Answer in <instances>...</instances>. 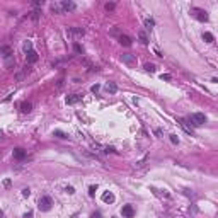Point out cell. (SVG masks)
<instances>
[{"instance_id":"obj_12","label":"cell","mask_w":218,"mask_h":218,"mask_svg":"<svg viewBox=\"0 0 218 218\" xmlns=\"http://www.w3.org/2000/svg\"><path fill=\"white\" fill-rule=\"evenodd\" d=\"M104 89L108 90L109 94H114L116 90H118V85H116L114 82H108V84H106V87H104Z\"/></svg>"},{"instance_id":"obj_2","label":"cell","mask_w":218,"mask_h":218,"mask_svg":"<svg viewBox=\"0 0 218 218\" xmlns=\"http://www.w3.org/2000/svg\"><path fill=\"white\" fill-rule=\"evenodd\" d=\"M191 14H193L198 20H201V22H206V20H208V12H206V10H203V9L193 7V9H191Z\"/></svg>"},{"instance_id":"obj_16","label":"cell","mask_w":218,"mask_h":218,"mask_svg":"<svg viewBox=\"0 0 218 218\" xmlns=\"http://www.w3.org/2000/svg\"><path fill=\"white\" fill-rule=\"evenodd\" d=\"M78 101H80V95H77V94L67 97V104H75V102H78Z\"/></svg>"},{"instance_id":"obj_8","label":"cell","mask_w":218,"mask_h":218,"mask_svg":"<svg viewBox=\"0 0 218 218\" xmlns=\"http://www.w3.org/2000/svg\"><path fill=\"white\" fill-rule=\"evenodd\" d=\"M26 61L27 63H36L38 61V53L34 49H31L29 53H26Z\"/></svg>"},{"instance_id":"obj_35","label":"cell","mask_w":218,"mask_h":218,"mask_svg":"<svg viewBox=\"0 0 218 218\" xmlns=\"http://www.w3.org/2000/svg\"><path fill=\"white\" fill-rule=\"evenodd\" d=\"M2 217H4V211L0 210V218H2Z\"/></svg>"},{"instance_id":"obj_14","label":"cell","mask_w":218,"mask_h":218,"mask_svg":"<svg viewBox=\"0 0 218 218\" xmlns=\"http://www.w3.org/2000/svg\"><path fill=\"white\" fill-rule=\"evenodd\" d=\"M20 111H22V113H31V111H33V104H31V102H22V104H20Z\"/></svg>"},{"instance_id":"obj_13","label":"cell","mask_w":218,"mask_h":218,"mask_svg":"<svg viewBox=\"0 0 218 218\" xmlns=\"http://www.w3.org/2000/svg\"><path fill=\"white\" fill-rule=\"evenodd\" d=\"M102 201H104V203H113V201H114V194H113V193H104V194H102Z\"/></svg>"},{"instance_id":"obj_22","label":"cell","mask_w":218,"mask_h":218,"mask_svg":"<svg viewBox=\"0 0 218 218\" xmlns=\"http://www.w3.org/2000/svg\"><path fill=\"white\" fill-rule=\"evenodd\" d=\"M145 70H147V72H155V67H153L152 63H147V65H145Z\"/></svg>"},{"instance_id":"obj_30","label":"cell","mask_w":218,"mask_h":218,"mask_svg":"<svg viewBox=\"0 0 218 218\" xmlns=\"http://www.w3.org/2000/svg\"><path fill=\"white\" fill-rule=\"evenodd\" d=\"M114 9V4H106V10H113Z\"/></svg>"},{"instance_id":"obj_15","label":"cell","mask_w":218,"mask_h":218,"mask_svg":"<svg viewBox=\"0 0 218 218\" xmlns=\"http://www.w3.org/2000/svg\"><path fill=\"white\" fill-rule=\"evenodd\" d=\"M51 10H53L54 14H63V9H61V4H60V2H54V4H51Z\"/></svg>"},{"instance_id":"obj_18","label":"cell","mask_w":218,"mask_h":218,"mask_svg":"<svg viewBox=\"0 0 218 218\" xmlns=\"http://www.w3.org/2000/svg\"><path fill=\"white\" fill-rule=\"evenodd\" d=\"M203 39L206 41V43H213V41H215V36H213L211 33H204L203 34Z\"/></svg>"},{"instance_id":"obj_29","label":"cell","mask_w":218,"mask_h":218,"mask_svg":"<svg viewBox=\"0 0 218 218\" xmlns=\"http://www.w3.org/2000/svg\"><path fill=\"white\" fill-rule=\"evenodd\" d=\"M65 191H67L68 194H73V193H75V189H73V187H72V186H68V187H67V189H65Z\"/></svg>"},{"instance_id":"obj_31","label":"cell","mask_w":218,"mask_h":218,"mask_svg":"<svg viewBox=\"0 0 218 218\" xmlns=\"http://www.w3.org/2000/svg\"><path fill=\"white\" fill-rule=\"evenodd\" d=\"M22 218H33V211H27V213H24V217Z\"/></svg>"},{"instance_id":"obj_17","label":"cell","mask_w":218,"mask_h":218,"mask_svg":"<svg viewBox=\"0 0 218 218\" xmlns=\"http://www.w3.org/2000/svg\"><path fill=\"white\" fill-rule=\"evenodd\" d=\"M138 38H140V43H142V44H148V38H147L145 31H140V33H138Z\"/></svg>"},{"instance_id":"obj_1","label":"cell","mask_w":218,"mask_h":218,"mask_svg":"<svg viewBox=\"0 0 218 218\" xmlns=\"http://www.w3.org/2000/svg\"><path fill=\"white\" fill-rule=\"evenodd\" d=\"M51 204H53V201H51L49 196H41L39 201H38V208L41 211H49L51 210Z\"/></svg>"},{"instance_id":"obj_6","label":"cell","mask_w":218,"mask_h":218,"mask_svg":"<svg viewBox=\"0 0 218 218\" xmlns=\"http://www.w3.org/2000/svg\"><path fill=\"white\" fill-rule=\"evenodd\" d=\"M121 213H123V217L124 218H133L135 217V208L131 206V204H124L121 208Z\"/></svg>"},{"instance_id":"obj_27","label":"cell","mask_w":218,"mask_h":218,"mask_svg":"<svg viewBox=\"0 0 218 218\" xmlns=\"http://www.w3.org/2000/svg\"><path fill=\"white\" fill-rule=\"evenodd\" d=\"M145 162H147V157H145V158H142L140 162H136V167H142V165H145Z\"/></svg>"},{"instance_id":"obj_23","label":"cell","mask_w":218,"mask_h":218,"mask_svg":"<svg viewBox=\"0 0 218 218\" xmlns=\"http://www.w3.org/2000/svg\"><path fill=\"white\" fill-rule=\"evenodd\" d=\"M73 49H75V53H82V51H84V49H82V46L78 44V43H75V44H73Z\"/></svg>"},{"instance_id":"obj_25","label":"cell","mask_w":218,"mask_h":218,"mask_svg":"<svg viewBox=\"0 0 218 218\" xmlns=\"http://www.w3.org/2000/svg\"><path fill=\"white\" fill-rule=\"evenodd\" d=\"M29 194H31V191H29V187H26V189H22V196H24V198H27Z\"/></svg>"},{"instance_id":"obj_32","label":"cell","mask_w":218,"mask_h":218,"mask_svg":"<svg viewBox=\"0 0 218 218\" xmlns=\"http://www.w3.org/2000/svg\"><path fill=\"white\" fill-rule=\"evenodd\" d=\"M90 218H101V213H99V211H97V213H92V217Z\"/></svg>"},{"instance_id":"obj_5","label":"cell","mask_w":218,"mask_h":218,"mask_svg":"<svg viewBox=\"0 0 218 218\" xmlns=\"http://www.w3.org/2000/svg\"><path fill=\"white\" fill-rule=\"evenodd\" d=\"M85 34V31L82 29V27H68L67 29V36H70V38H80V36H84Z\"/></svg>"},{"instance_id":"obj_7","label":"cell","mask_w":218,"mask_h":218,"mask_svg":"<svg viewBox=\"0 0 218 218\" xmlns=\"http://www.w3.org/2000/svg\"><path fill=\"white\" fill-rule=\"evenodd\" d=\"M14 65H15V58H14V54H9V56L4 58V67H5L7 70H12Z\"/></svg>"},{"instance_id":"obj_11","label":"cell","mask_w":218,"mask_h":218,"mask_svg":"<svg viewBox=\"0 0 218 218\" xmlns=\"http://www.w3.org/2000/svg\"><path fill=\"white\" fill-rule=\"evenodd\" d=\"M119 43H121L123 46H131V38L126 36V34H121L119 36Z\"/></svg>"},{"instance_id":"obj_24","label":"cell","mask_w":218,"mask_h":218,"mask_svg":"<svg viewBox=\"0 0 218 218\" xmlns=\"http://www.w3.org/2000/svg\"><path fill=\"white\" fill-rule=\"evenodd\" d=\"M95 191H97V187H95V186H90V187H89V196H94Z\"/></svg>"},{"instance_id":"obj_20","label":"cell","mask_w":218,"mask_h":218,"mask_svg":"<svg viewBox=\"0 0 218 218\" xmlns=\"http://www.w3.org/2000/svg\"><path fill=\"white\" fill-rule=\"evenodd\" d=\"M53 135H54V136H58V138H61V140H67V138H68V136L65 135L63 131H60V129H54V131H53Z\"/></svg>"},{"instance_id":"obj_21","label":"cell","mask_w":218,"mask_h":218,"mask_svg":"<svg viewBox=\"0 0 218 218\" xmlns=\"http://www.w3.org/2000/svg\"><path fill=\"white\" fill-rule=\"evenodd\" d=\"M153 24H155V22H153L152 19H145V27H148V29H152V27H153Z\"/></svg>"},{"instance_id":"obj_19","label":"cell","mask_w":218,"mask_h":218,"mask_svg":"<svg viewBox=\"0 0 218 218\" xmlns=\"http://www.w3.org/2000/svg\"><path fill=\"white\" fill-rule=\"evenodd\" d=\"M22 49H24V53H29V51L33 49V43H31V41H26V43L22 44Z\"/></svg>"},{"instance_id":"obj_26","label":"cell","mask_w":218,"mask_h":218,"mask_svg":"<svg viewBox=\"0 0 218 218\" xmlns=\"http://www.w3.org/2000/svg\"><path fill=\"white\" fill-rule=\"evenodd\" d=\"M170 142H172V143H179V138H177V135H170Z\"/></svg>"},{"instance_id":"obj_36","label":"cell","mask_w":218,"mask_h":218,"mask_svg":"<svg viewBox=\"0 0 218 218\" xmlns=\"http://www.w3.org/2000/svg\"><path fill=\"white\" fill-rule=\"evenodd\" d=\"M113 218H116V217H113Z\"/></svg>"},{"instance_id":"obj_34","label":"cell","mask_w":218,"mask_h":218,"mask_svg":"<svg viewBox=\"0 0 218 218\" xmlns=\"http://www.w3.org/2000/svg\"><path fill=\"white\" fill-rule=\"evenodd\" d=\"M155 135L158 136V138H160V136H162V131H160V129H155Z\"/></svg>"},{"instance_id":"obj_28","label":"cell","mask_w":218,"mask_h":218,"mask_svg":"<svg viewBox=\"0 0 218 218\" xmlns=\"http://www.w3.org/2000/svg\"><path fill=\"white\" fill-rule=\"evenodd\" d=\"M43 4H44L43 0H36V2H33V5H34V7H41Z\"/></svg>"},{"instance_id":"obj_9","label":"cell","mask_w":218,"mask_h":218,"mask_svg":"<svg viewBox=\"0 0 218 218\" xmlns=\"http://www.w3.org/2000/svg\"><path fill=\"white\" fill-rule=\"evenodd\" d=\"M14 158H17V160L26 158V150L24 148H14Z\"/></svg>"},{"instance_id":"obj_3","label":"cell","mask_w":218,"mask_h":218,"mask_svg":"<svg viewBox=\"0 0 218 218\" xmlns=\"http://www.w3.org/2000/svg\"><path fill=\"white\" fill-rule=\"evenodd\" d=\"M191 123L194 126H201V124L206 123V116L203 113H194V114H191Z\"/></svg>"},{"instance_id":"obj_4","label":"cell","mask_w":218,"mask_h":218,"mask_svg":"<svg viewBox=\"0 0 218 218\" xmlns=\"http://www.w3.org/2000/svg\"><path fill=\"white\" fill-rule=\"evenodd\" d=\"M121 60H123V63H124V65H128V67H135V65H136V58L131 53H123L121 54Z\"/></svg>"},{"instance_id":"obj_33","label":"cell","mask_w":218,"mask_h":218,"mask_svg":"<svg viewBox=\"0 0 218 218\" xmlns=\"http://www.w3.org/2000/svg\"><path fill=\"white\" fill-rule=\"evenodd\" d=\"M97 90H99V85H97V84H95V85H92V92H97Z\"/></svg>"},{"instance_id":"obj_10","label":"cell","mask_w":218,"mask_h":218,"mask_svg":"<svg viewBox=\"0 0 218 218\" xmlns=\"http://www.w3.org/2000/svg\"><path fill=\"white\" fill-rule=\"evenodd\" d=\"M63 12H70V10H75V4L73 2H60Z\"/></svg>"}]
</instances>
